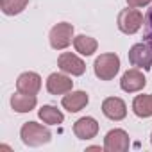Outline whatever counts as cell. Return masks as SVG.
<instances>
[{
  "instance_id": "obj_1",
  "label": "cell",
  "mask_w": 152,
  "mask_h": 152,
  "mask_svg": "<svg viewBox=\"0 0 152 152\" xmlns=\"http://www.w3.org/2000/svg\"><path fill=\"white\" fill-rule=\"evenodd\" d=\"M120 70V59L116 54H102L95 61V75L100 81H111Z\"/></svg>"
},
{
  "instance_id": "obj_2",
  "label": "cell",
  "mask_w": 152,
  "mask_h": 152,
  "mask_svg": "<svg viewBox=\"0 0 152 152\" xmlns=\"http://www.w3.org/2000/svg\"><path fill=\"white\" fill-rule=\"evenodd\" d=\"M22 140L25 145L31 147H38L41 143H48L50 141V131L36 122H27L22 127Z\"/></svg>"
},
{
  "instance_id": "obj_3",
  "label": "cell",
  "mask_w": 152,
  "mask_h": 152,
  "mask_svg": "<svg viewBox=\"0 0 152 152\" xmlns=\"http://www.w3.org/2000/svg\"><path fill=\"white\" fill-rule=\"evenodd\" d=\"M143 25V15L138 9H124L118 15V29L125 34H134Z\"/></svg>"
},
{
  "instance_id": "obj_4",
  "label": "cell",
  "mask_w": 152,
  "mask_h": 152,
  "mask_svg": "<svg viewBox=\"0 0 152 152\" xmlns=\"http://www.w3.org/2000/svg\"><path fill=\"white\" fill-rule=\"evenodd\" d=\"M72 34H73L72 23H66V22L57 23L50 31V45H52V48H56V50L66 48L72 43Z\"/></svg>"
},
{
  "instance_id": "obj_5",
  "label": "cell",
  "mask_w": 152,
  "mask_h": 152,
  "mask_svg": "<svg viewBox=\"0 0 152 152\" xmlns=\"http://www.w3.org/2000/svg\"><path fill=\"white\" fill-rule=\"evenodd\" d=\"M129 61L132 66L148 70L152 66V48L147 43H138L129 50Z\"/></svg>"
},
{
  "instance_id": "obj_6",
  "label": "cell",
  "mask_w": 152,
  "mask_h": 152,
  "mask_svg": "<svg viewBox=\"0 0 152 152\" xmlns=\"http://www.w3.org/2000/svg\"><path fill=\"white\" fill-rule=\"evenodd\" d=\"M145 83H147L145 75H143L140 70L132 68V70H127V72L124 73V77H122V81H120V86H122L124 91L132 93V91H140L141 88H145Z\"/></svg>"
},
{
  "instance_id": "obj_7",
  "label": "cell",
  "mask_w": 152,
  "mask_h": 152,
  "mask_svg": "<svg viewBox=\"0 0 152 152\" xmlns=\"http://www.w3.org/2000/svg\"><path fill=\"white\" fill-rule=\"evenodd\" d=\"M102 113L109 118V120H122L127 115V107L125 102L118 97H109L102 102Z\"/></svg>"
},
{
  "instance_id": "obj_8",
  "label": "cell",
  "mask_w": 152,
  "mask_h": 152,
  "mask_svg": "<svg viewBox=\"0 0 152 152\" xmlns=\"http://www.w3.org/2000/svg\"><path fill=\"white\" fill-rule=\"evenodd\" d=\"M39 88H41V79L34 72L22 73L16 81V90L22 91V93H27V95H36L39 91Z\"/></svg>"
},
{
  "instance_id": "obj_9",
  "label": "cell",
  "mask_w": 152,
  "mask_h": 152,
  "mask_svg": "<svg viewBox=\"0 0 152 152\" xmlns=\"http://www.w3.org/2000/svg\"><path fill=\"white\" fill-rule=\"evenodd\" d=\"M104 148L107 152H118V150H127L129 148V136L125 131L122 129H115L111 132H107L106 136V143Z\"/></svg>"
},
{
  "instance_id": "obj_10",
  "label": "cell",
  "mask_w": 152,
  "mask_h": 152,
  "mask_svg": "<svg viewBox=\"0 0 152 152\" xmlns=\"http://www.w3.org/2000/svg\"><path fill=\"white\" fill-rule=\"evenodd\" d=\"M57 64H59V68H61L63 72L72 73V75H83L84 70H86L84 63H83L77 56H73V54H70V52L61 54L59 59H57Z\"/></svg>"
},
{
  "instance_id": "obj_11",
  "label": "cell",
  "mask_w": 152,
  "mask_h": 152,
  "mask_svg": "<svg viewBox=\"0 0 152 152\" xmlns=\"http://www.w3.org/2000/svg\"><path fill=\"white\" fill-rule=\"evenodd\" d=\"M73 132H75V136L81 138V140H90V138H93L99 132V124H97L95 118L84 116V118H81V120L75 122Z\"/></svg>"
},
{
  "instance_id": "obj_12",
  "label": "cell",
  "mask_w": 152,
  "mask_h": 152,
  "mask_svg": "<svg viewBox=\"0 0 152 152\" xmlns=\"http://www.w3.org/2000/svg\"><path fill=\"white\" fill-rule=\"evenodd\" d=\"M47 90L52 93V95H63V93H68L72 90V81L66 77V75H61V73H52L48 81H47Z\"/></svg>"
},
{
  "instance_id": "obj_13",
  "label": "cell",
  "mask_w": 152,
  "mask_h": 152,
  "mask_svg": "<svg viewBox=\"0 0 152 152\" xmlns=\"http://www.w3.org/2000/svg\"><path fill=\"white\" fill-rule=\"evenodd\" d=\"M61 104L70 113H77V111H81L88 104V93H84V91H72V93L63 97Z\"/></svg>"
},
{
  "instance_id": "obj_14",
  "label": "cell",
  "mask_w": 152,
  "mask_h": 152,
  "mask_svg": "<svg viewBox=\"0 0 152 152\" xmlns=\"http://www.w3.org/2000/svg\"><path fill=\"white\" fill-rule=\"evenodd\" d=\"M11 106H13V109L18 111V113H27V111L34 109V106H36V97H34V95H27V93L18 91L16 95H13Z\"/></svg>"
},
{
  "instance_id": "obj_15",
  "label": "cell",
  "mask_w": 152,
  "mask_h": 152,
  "mask_svg": "<svg viewBox=\"0 0 152 152\" xmlns=\"http://www.w3.org/2000/svg\"><path fill=\"white\" fill-rule=\"evenodd\" d=\"M132 109L138 116H150L152 115V95H138L132 102Z\"/></svg>"
},
{
  "instance_id": "obj_16",
  "label": "cell",
  "mask_w": 152,
  "mask_h": 152,
  "mask_svg": "<svg viewBox=\"0 0 152 152\" xmlns=\"http://www.w3.org/2000/svg\"><path fill=\"white\" fill-rule=\"evenodd\" d=\"M73 45H75V50L81 52L83 56H91L97 50V41L93 38H90V36H84V34H81V36L75 38L73 39Z\"/></svg>"
},
{
  "instance_id": "obj_17",
  "label": "cell",
  "mask_w": 152,
  "mask_h": 152,
  "mask_svg": "<svg viewBox=\"0 0 152 152\" xmlns=\"http://www.w3.org/2000/svg\"><path fill=\"white\" fill-rule=\"evenodd\" d=\"M39 118H41L45 124H50V125L61 124V122L64 120L63 113H61L57 107H54V106H43V107L39 109Z\"/></svg>"
},
{
  "instance_id": "obj_18",
  "label": "cell",
  "mask_w": 152,
  "mask_h": 152,
  "mask_svg": "<svg viewBox=\"0 0 152 152\" xmlns=\"http://www.w3.org/2000/svg\"><path fill=\"white\" fill-rule=\"evenodd\" d=\"M29 0H0V6L6 15H18L25 9Z\"/></svg>"
},
{
  "instance_id": "obj_19",
  "label": "cell",
  "mask_w": 152,
  "mask_h": 152,
  "mask_svg": "<svg viewBox=\"0 0 152 152\" xmlns=\"http://www.w3.org/2000/svg\"><path fill=\"white\" fill-rule=\"evenodd\" d=\"M143 27H145V43L152 48V7L147 11V16L143 20Z\"/></svg>"
},
{
  "instance_id": "obj_20",
  "label": "cell",
  "mask_w": 152,
  "mask_h": 152,
  "mask_svg": "<svg viewBox=\"0 0 152 152\" xmlns=\"http://www.w3.org/2000/svg\"><path fill=\"white\" fill-rule=\"evenodd\" d=\"M150 2V0H127V4L131 6V7H143V6H147Z\"/></svg>"
},
{
  "instance_id": "obj_21",
  "label": "cell",
  "mask_w": 152,
  "mask_h": 152,
  "mask_svg": "<svg viewBox=\"0 0 152 152\" xmlns=\"http://www.w3.org/2000/svg\"><path fill=\"white\" fill-rule=\"evenodd\" d=\"M150 140H152V138H150Z\"/></svg>"
}]
</instances>
